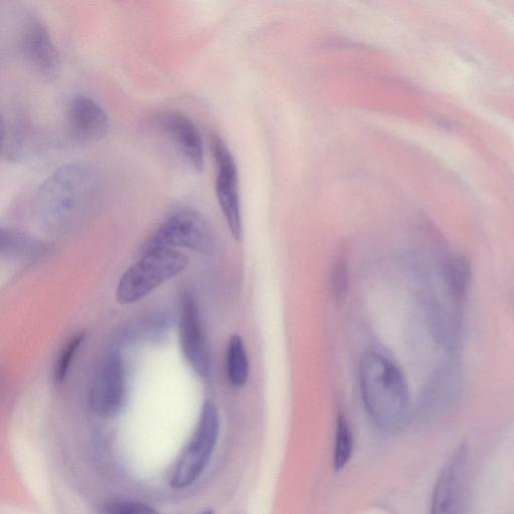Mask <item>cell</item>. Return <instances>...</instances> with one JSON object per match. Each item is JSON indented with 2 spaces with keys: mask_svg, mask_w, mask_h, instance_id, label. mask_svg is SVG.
<instances>
[{
  "mask_svg": "<svg viewBox=\"0 0 514 514\" xmlns=\"http://www.w3.org/2000/svg\"><path fill=\"white\" fill-rule=\"evenodd\" d=\"M106 194L101 170L92 163L75 162L58 168L41 184L35 208L46 224L65 227L96 212Z\"/></svg>",
  "mask_w": 514,
  "mask_h": 514,
  "instance_id": "cell-1",
  "label": "cell"
},
{
  "mask_svg": "<svg viewBox=\"0 0 514 514\" xmlns=\"http://www.w3.org/2000/svg\"><path fill=\"white\" fill-rule=\"evenodd\" d=\"M361 395L371 419L384 430L400 428L410 412L411 396L398 364L380 350H369L359 368Z\"/></svg>",
  "mask_w": 514,
  "mask_h": 514,
  "instance_id": "cell-2",
  "label": "cell"
},
{
  "mask_svg": "<svg viewBox=\"0 0 514 514\" xmlns=\"http://www.w3.org/2000/svg\"><path fill=\"white\" fill-rule=\"evenodd\" d=\"M189 265L180 250L151 248L121 278L116 298L121 305H132L181 274Z\"/></svg>",
  "mask_w": 514,
  "mask_h": 514,
  "instance_id": "cell-3",
  "label": "cell"
},
{
  "mask_svg": "<svg viewBox=\"0 0 514 514\" xmlns=\"http://www.w3.org/2000/svg\"><path fill=\"white\" fill-rule=\"evenodd\" d=\"M219 431L217 408L212 401L206 400L196 427L171 472L169 483L173 489L187 488L202 476L214 453Z\"/></svg>",
  "mask_w": 514,
  "mask_h": 514,
  "instance_id": "cell-4",
  "label": "cell"
},
{
  "mask_svg": "<svg viewBox=\"0 0 514 514\" xmlns=\"http://www.w3.org/2000/svg\"><path fill=\"white\" fill-rule=\"evenodd\" d=\"M212 247V232L198 212L180 210L168 217L147 241L144 249H189L207 253Z\"/></svg>",
  "mask_w": 514,
  "mask_h": 514,
  "instance_id": "cell-5",
  "label": "cell"
},
{
  "mask_svg": "<svg viewBox=\"0 0 514 514\" xmlns=\"http://www.w3.org/2000/svg\"><path fill=\"white\" fill-rule=\"evenodd\" d=\"M211 151L216 165L217 201L231 235L239 241L242 237V214L237 165L231 151L220 137L212 138Z\"/></svg>",
  "mask_w": 514,
  "mask_h": 514,
  "instance_id": "cell-6",
  "label": "cell"
},
{
  "mask_svg": "<svg viewBox=\"0 0 514 514\" xmlns=\"http://www.w3.org/2000/svg\"><path fill=\"white\" fill-rule=\"evenodd\" d=\"M179 341L184 358L201 377L209 375L211 356L199 307L194 296L184 293L179 316Z\"/></svg>",
  "mask_w": 514,
  "mask_h": 514,
  "instance_id": "cell-7",
  "label": "cell"
},
{
  "mask_svg": "<svg viewBox=\"0 0 514 514\" xmlns=\"http://www.w3.org/2000/svg\"><path fill=\"white\" fill-rule=\"evenodd\" d=\"M126 400L125 369L117 353L107 355L95 376L90 394L93 412L101 418H113Z\"/></svg>",
  "mask_w": 514,
  "mask_h": 514,
  "instance_id": "cell-8",
  "label": "cell"
},
{
  "mask_svg": "<svg viewBox=\"0 0 514 514\" xmlns=\"http://www.w3.org/2000/svg\"><path fill=\"white\" fill-rule=\"evenodd\" d=\"M68 135L77 144H94L103 140L110 129L106 110L93 97L79 94L71 98L66 111Z\"/></svg>",
  "mask_w": 514,
  "mask_h": 514,
  "instance_id": "cell-9",
  "label": "cell"
},
{
  "mask_svg": "<svg viewBox=\"0 0 514 514\" xmlns=\"http://www.w3.org/2000/svg\"><path fill=\"white\" fill-rule=\"evenodd\" d=\"M19 45L22 56L34 70L47 78L57 76L61 67L59 52L40 18L30 15L25 19Z\"/></svg>",
  "mask_w": 514,
  "mask_h": 514,
  "instance_id": "cell-10",
  "label": "cell"
},
{
  "mask_svg": "<svg viewBox=\"0 0 514 514\" xmlns=\"http://www.w3.org/2000/svg\"><path fill=\"white\" fill-rule=\"evenodd\" d=\"M155 125L173 143L181 157L193 169L204 166V146L196 124L178 111L161 112L155 117Z\"/></svg>",
  "mask_w": 514,
  "mask_h": 514,
  "instance_id": "cell-11",
  "label": "cell"
},
{
  "mask_svg": "<svg viewBox=\"0 0 514 514\" xmlns=\"http://www.w3.org/2000/svg\"><path fill=\"white\" fill-rule=\"evenodd\" d=\"M466 448L445 464L433 491L430 514H464Z\"/></svg>",
  "mask_w": 514,
  "mask_h": 514,
  "instance_id": "cell-12",
  "label": "cell"
},
{
  "mask_svg": "<svg viewBox=\"0 0 514 514\" xmlns=\"http://www.w3.org/2000/svg\"><path fill=\"white\" fill-rule=\"evenodd\" d=\"M443 281L446 289V300L453 306L462 309L471 283V266L461 255H452L443 265Z\"/></svg>",
  "mask_w": 514,
  "mask_h": 514,
  "instance_id": "cell-13",
  "label": "cell"
},
{
  "mask_svg": "<svg viewBox=\"0 0 514 514\" xmlns=\"http://www.w3.org/2000/svg\"><path fill=\"white\" fill-rule=\"evenodd\" d=\"M30 127L19 118H3L2 158L8 162H18L26 158L31 149Z\"/></svg>",
  "mask_w": 514,
  "mask_h": 514,
  "instance_id": "cell-14",
  "label": "cell"
},
{
  "mask_svg": "<svg viewBox=\"0 0 514 514\" xmlns=\"http://www.w3.org/2000/svg\"><path fill=\"white\" fill-rule=\"evenodd\" d=\"M227 378L233 387H243L249 377V361L246 347L239 335H233L226 351Z\"/></svg>",
  "mask_w": 514,
  "mask_h": 514,
  "instance_id": "cell-15",
  "label": "cell"
},
{
  "mask_svg": "<svg viewBox=\"0 0 514 514\" xmlns=\"http://www.w3.org/2000/svg\"><path fill=\"white\" fill-rule=\"evenodd\" d=\"M3 252L17 257H34L47 249L39 239L15 229H5L2 233Z\"/></svg>",
  "mask_w": 514,
  "mask_h": 514,
  "instance_id": "cell-16",
  "label": "cell"
},
{
  "mask_svg": "<svg viewBox=\"0 0 514 514\" xmlns=\"http://www.w3.org/2000/svg\"><path fill=\"white\" fill-rule=\"evenodd\" d=\"M353 435L345 417L340 414L337 422V433L334 453V468L342 470L350 461L353 452Z\"/></svg>",
  "mask_w": 514,
  "mask_h": 514,
  "instance_id": "cell-17",
  "label": "cell"
},
{
  "mask_svg": "<svg viewBox=\"0 0 514 514\" xmlns=\"http://www.w3.org/2000/svg\"><path fill=\"white\" fill-rule=\"evenodd\" d=\"M85 340V333L72 336L62 348L54 369L56 384H63L67 379L72 362Z\"/></svg>",
  "mask_w": 514,
  "mask_h": 514,
  "instance_id": "cell-18",
  "label": "cell"
},
{
  "mask_svg": "<svg viewBox=\"0 0 514 514\" xmlns=\"http://www.w3.org/2000/svg\"><path fill=\"white\" fill-rule=\"evenodd\" d=\"M102 514H160L153 506L134 500H115L106 503Z\"/></svg>",
  "mask_w": 514,
  "mask_h": 514,
  "instance_id": "cell-19",
  "label": "cell"
},
{
  "mask_svg": "<svg viewBox=\"0 0 514 514\" xmlns=\"http://www.w3.org/2000/svg\"><path fill=\"white\" fill-rule=\"evenodd\" d=\"M332 288L334 299L337 303L344 302L348 294L349 276L347 261L343 259V257L335 267L332 279Z\"/></svg>",
  "mask_w": 514,
  "mask_h": 514,
  "instance_id": "cell-20",
  "label": "cell"
},
{
  "mask_svg": "<svg viewBox=\"0 0 514 514\" xmlns=\"http://www.w3.org/2000/svg\"><path fill=\"white\" fill-rule=\"evenodd\" d=\"M201 514H214V512H213V511H211V510H207V511H205V512H202Z\"/></svg>",
  "mask_w": 514,
  "mask_h": 514,
  "instance_id": "cell-21",
  "label": "cell"
}]
</instances>
